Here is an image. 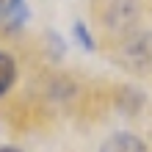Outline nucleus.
<instances>
[{
    "mask_svg": "<svg viewBox=\"0 0 152 152\" xmlns=\"http://www.w3.org/2000/svg\"><path fill=\"white\" fill-rule=\"evenodd\" d=\"M17 6H22V0H6V8H17Z\"/></svg>",
    "mask_w": 152,
    "mask_h": 152,
    "instance_id": "4",
    "label": "nucleus"
},
{
    "mask_svg": "<svg viewBox=\"0 0 152 152\" xmlns=\"http://www.w3.org/2000/svg\"><path fill=\"white\" fill-rule=\"evenodd\" d=\"M14 80H17V64H14V58L6 56V53H0V97L14 86Z\"/></svg>",
    "mask_w": 152,
    "mask_h": 152,
    "instance_id": "2",
    "label": "nucleus"
},
{
    "mask_svg": "<svg viewBox=\"0 0 152 152\" xmlns=\"http://www.w3.org/2000/svg\"><path fill=\"white\" fill-rule=\"evenodd\" d=\"M100 152H147V147L141 138L130 136V133H116V136H111L102 144Z\"/></svg>",
    "mask_w": 152,
    "mask_h": 152,
    "instance_id": "1",
    "label": "nucleus"
},
{
    "mask_svg": "<svg viewBox=\"0 0 152 152\" xmlns=\"http://www.w3.org/2000/svg\"><path fill=\"white\" fill-rule=\"evenodd\" d=\"M0 152H20V149H14V147H0Z\"/></svg>",
    "mask_w": 152,
    "mask_h": 152,
    "instance_id": "5",
    "label": "nucleus"
},
{
    "mask_svg": "<svg viewBox=\"0 0 152 152\" xmlns=\"http://www.w3.org/2000/svg\"><path fill=\"white\" fill-rule=\"evenodd\" d=\"M75 36H77V42L83 44L86 50H94V39L88 36V28H86L83 22H77V25H75Z\"/></svg>",
    "mask_w": 152,
    "mask_h": 152,
    "instance_id": "3",
    "label": "nucleus"
}]
</instances>
